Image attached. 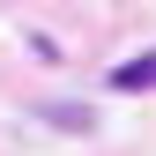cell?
I'll list each match as a JSON object with an SVG mask.
<instances>
[{
    "instance_id": "1",
    "label": "cell",
    "mask_w": 156,
    "mask_h": 156,
    "mask_svg": "<svg viewBox=\"0 0 156 156\" xmlns=\"http://www.w3.org/2000/svg\"><path fill=\"white\" fill-rule=\"evenodd\" d=\"M112 89H119V97H141V89H156V45L112 67Z\"/></svg>"
}]
</instances>
